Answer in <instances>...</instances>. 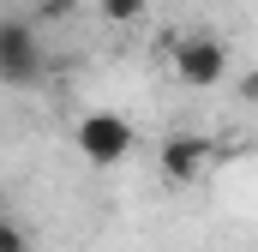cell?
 <instances>
[{
    "mask_svg": "<svg viewBox=\"0 0 258 252\" xmlns=\"http://www.w3.org/2000/svg\"><path fill=\"white\" fill-rule=\"evenodd\" d=\"M162 48H168L174 78H180V84H192V90H210V84H222V78H228V48H222L210 30H180V36H168Z\"/></svg>",
    "mask_w": 258,
    "mask_h": 252,
    "instance_id": "6da1fadb",
    "label": "cell"
},
{
    "mask_svg": "<svg viewBox=\"0 0 258 252\" xmlns=\"http://www.w3.org/2000/svg\"><path fill=\"white\" fill-rule=\"evenodd\" d=\"M42 78V42L24 18H0V84L24 90Z\"/></svg>",
    "mask_w": 258,
    "mask_h": 252,
    "instance_id": "7a4b0ae2",
    "label": "cell"
},
{
    "mask_svg": "<svg viewBox=\"0 0 258 252\" xmlns=\"http://www.w3.org/2000/svg\"><path fill=\"white\" fill-rule=\"evenodd\" d=\"M126 150H132V126L120 120V114L96 108V114H84V120H78V156H84V162L114 168V162H126Z\"/></svg>",
    "mask_w": 258,
    "mask_h": 252,
    "instance_id": "3957f363",
    "label": "cell"
},
{
    "mask_svg": "<svg viewBox=\"0 0 258 252\" xmlns=\"http://www.w3.org/2000/svg\"><path fill=\"white\" fill-rule=\"evenodd\" d=\"M216 162H222V144H216V138L180 132V138H168V144H162V174H168L174 186H192V180H204Z\"/></svg>",
    "mask_w": 258,
    "mask_h": 252,
    "instance_id": "277c9868",
    "label": "cell"
},
{
    "mask_svg": "<svg viewBox=\"0 0 258 252\" xmlns=\"http://www.w3.org/2000/svg\"><path fill=\"white\" fill-rule=\"evenodd\" d=\"M102 18H114V24H138V18H144V0H102Z\"/></svg>",
    "mask_w": 258,
    "mask_h": 252,
    "instance_id": "5b68a950",
    "label": "cell"
},
{
    "mask_svg": "<svg viewBox=\"0 0 258 252\" xmlns=\"http://www.w3.org/2000/svg\"><path fill=\"white\" fill-rule=\"evenodd\" d=\"M0 252H30V240H24V228H18L12 216H0Z\"/></svg>",
    "mask_w": 258,
    "mask_h": 252,
    "instance_id": "8992f818",
    "label": "cell"
},
{
    "mask_svg": "<svg viewBox=\"0 0 258 252\" xmlns=\"http://www.w3.org/2000/svg\"><path fill=\"white\" fill-rule=\"evenodd\" d=\"M240 102H252V108H258V66L240 78Z\"/></svg>",
    "mask_w": 258,
    "mask_h": 252,
    "instance_id": "52a82bcc",
    "label": "cell"
},
{
    "mask_svg": "<svg viewBox=\"0 0 258 252\" xmlns=\"http://www.w3.org/2000/svg\"><path fill=\"white\" fill-rule=\"evenodd\" d=\"M36 6H42V12H66L72 0H36Z\"/></svg>",
    "mask_w": 258,
    "mask_h": 252,
    "instance_id": "ba28073f",
    "label": "cell"
},
{
    "mask_svg": "<svg viewBox=\"0 0 258 252\" xmlns=\"http://www.w3.org/2000/svg\"><path fill=\"white\" fill-rule=\"evenodd\" d=\"M0 216H6V192H0Z\"/></svg>",
    "mask_w": 258,
    "mask_h": 252,
    "instance_id": "9c48e42d",
    "label": "cell"
}]
</instances>
